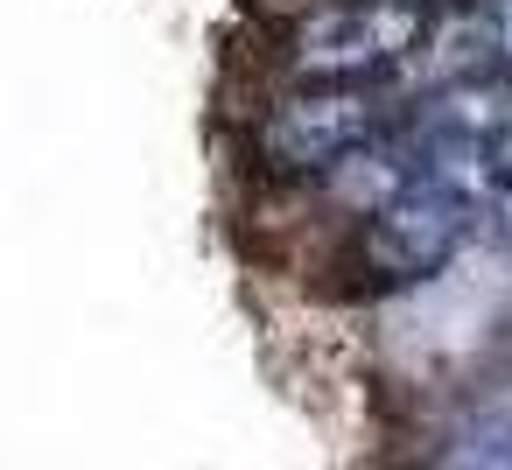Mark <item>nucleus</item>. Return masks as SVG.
Returning a JSON list of instances; mask_svg holds the SVG:
<instances>
[{
	"instance_id": "nucleus-5",
	"label": "nucleus",
	"mask_w": 512,
	"mask_h": 470,
	"mask_svg": "<svg viewBox=\"0 0 512 470\" xmlns=\"http://www.w3.org/2000/svg\"><path fill=\"white\" fill-rule=\"evenodd\" d=\"M407 183H414V162L400 155V141H372V148H358L351 162H337V169L323 176L330 204H344V211H358V218L386 211Z\"/></svg>"
},
{
	"instance_id": "nucleus-2",
	"label": "nucleus",
	"mask_w": 512,
	"mask_h": 470,
	"mask_svg": "<svg viewBox=\"0 0 512 470\" xmlns=\"http://www.w3.org/2000/svg\"><path fill=\"white\" fill-rule=\"evenodd\" d=\"M379 120H386V106L365 85H302L267 106L260 162H274L288 176H330L337 162H351L358 148L379 141Z\"/></svg>"
},
{
	"instance_id": "nucleus-7",
	"label": "nucleus",
	"mask_w": 512,
	"mask_h": 470,
	"mask_svg": "<svg viewBox=\"0 0 512 470\" xmlns=\"http://www.w3.org/2000/svg\"><path fill=\"white\" fill-rule=\"evenodd\" d=\"M477 22H484V36H491V64L512 71V0H484Z\"/></svg>"
},
{
	"instance_id": "nucleus-4",
	"label": "nucleus",
	"mask_w": 512,
	"mask_h": 470,
	"mask_svg": "<svg viewBox=\"0 0 512 470\" xmlns=\"http://www.w3.org/2000/svg\"><path fill=\"white\" fill-rule=\"evenodd\" d=\"M512 134V71H484V78H463V85H442L400 141L414 148H491Z\"/></svg>"
},
{
	"instance_id": "nucleus-8",
	"label": "nucleus",
	"mask_w": 512,
	"mask_h": 470,
	"mask_svg": "<svg viewBox=\"0 0 512 470\" xmlns=\"http://www.w3.org/2000/svg\"><path fill=\"white\" fill-rule=\"evenodd\" d=\"M491 197H498V204H512V134H505V141H491Z\"/></svg>"
},
{
	"instance_id": "nucleus-6",
	"label": "nucleus",
	"mask_w": 512,
	"mask_h": 470,
	"mask_svg": "<svg viewBox=\"0 0 512 470\" xmlns=\"http://www.w3.org/2000/svg\"><path fill=\"white\" fill-rule=\"evenodd\" d=\"M435 470H512V421H491L435 456Z\"/></svg>"
},
{
	"instance_id": "nucleus-1",
	"label": "nucleus",
	"mask_w": 512,
	"mask_h": 470,
	"mask_svg": "<svg viewBox=\"0 0 512 470\" xmlns=\"http://www.w3.org/2000/svg\"><path fill=\"white\" fill-rule=\"evenodd\" d=\"M428 22L407 0H330L288 36V71L302 85H365L421 50Z\"/></svg>"
},
{
	"instance_id": "nucleus-9",
	"label": "nucleus",
	"mask_w": 512,
	"mask_h": 470,
	"mask_svg": "<svg viewBox=\"0 0 512 470\" xmlns=\"http://www.w3.org/2000/svg\"><path fill=\"white\" fill-rule=\"evenodd\" d=\"M407 8H414V0H407Z\"/></svg>"
},
{
	"instance_id": "nucleus-3",
	"label": "nucleus",
	"mask_w": 512,
	"mask_h": 470,
	"mask_svg": "<svg viewBox=\"0 0 512 470\" xmlns=\"http://www.w3.org/2000/svg\"><path fill=\"white\" fill-rule=\"evenodd\" d=\"M477 232V204L435 190V183H407L386 211L365 218L358 232V267L379 281V288H400V281H428L435 267H449L463 253V239Z\"/></svg>"
}]
</instances>
